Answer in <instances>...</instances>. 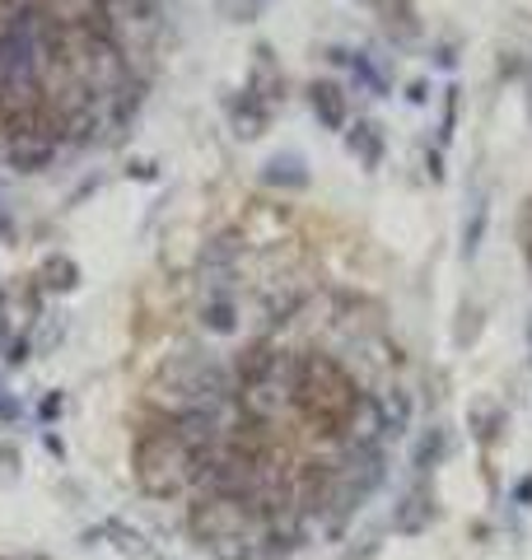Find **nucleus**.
I'll use <instances>...</instances> for the list:
<instances>
[{
    "instance_id": "1",
    "label": "nucleus",
    "mask_w": 532,
    "mask_h": 560,
    "mask_svg": "<svg viewBox=\"0 0 532 560\" xmlns=\"http://www.w3.org/2000/svg\"><path fill=\"white\" fill-rule=\"evenodd\" d=\"M402 350L346 290L294 323L177 337L140 388L131 477L210 560H294L342 541L412 425Z\"/></svg>"
},
{
    "instance_id": "2",
    "label": "nucleus",
    "mask_w": 532,
    "mask_h": 560,
    "mask_svg": "<svg viewBox=\"0 0 532 560\" xmlns=\"http://www.w3.org/2000/svg\"><path fill=\"white\" fill-rule=\"evenodd\" d=\"M38 10L61 33H113L108 0H38Z\"/></svg>"
},
{
    "instance_id": "3",
    "label": "nucleus",
    "mask_w": 532,
    "mask_h": 560,
    "mask_svg": "<svg viewBox=\"0 0 532 560\" xmlns=\"http://www.w3.org/2000/svg\"><path fill=\"white\" fill-rule=\"evenodd\" d=\"M309 103H313V113H317V121H323L327 131H342V127H346L350 108H346L342 84H332V80H313V84H309Z\"/></svg>"
},
{
    "instance_id": "4",
    "label": "nucleus",
    "mask_w": 532,
    "mask_h": 560,
    "mask_svg": "<svg viewBox=\"0 0 532 560\" xmlns=\"http://www.w3.org/2000/svg\"><path fill=\"white\" fill-rule=\"evenodd\" d=\"M229 108V121H234V131L243 136V140H257L262 131H266V103L253 94V90H243V94H234L224 103Z\"/></svg>"
},
{
    "instance_id": "5",
    "label": "nucleus",
    "mask_w": 532,
    "mask_h": 560,
    "mask_svg": "<svg viewBox=\"0 0 532 560\" xmlns=\"http://www.w3.org/2000/svg\"><path fill=\"white\" fill-rule=\"evenodd\" d=\"M262 183H266V187L299 191V187H309V168H304V160H299V154H276V160H266Z\"/></svg>"
},
{
    "instance_id": "6",
    "label": "nucleus",
    "mask_w": 532,
    "mask_h": 560,
    "mask_svg": "<svg viewBox=\"0 0 532 560\" xmlns=\"http://www.w3.org/2000/svg\"><path fill=\"white\" fill-rule=\"evenodd\" d=\"M346 145H350V154L365 168H379L383 164V131L374 127V121H355V127L346 131Z\"/></svg>"
},
{
    "instance_id": "7",
    "label": "nucleus",
    "mask_w": 532,
    "mask_h": 560,
    "mask_svg": "<svg viewBox=\"0 0 532 560\" xmlns=\"http://www.w3.org/2000/svg\"><path fill=\"white\" fill-rule=\"evenodd\" d=\"M262 103H276V98H286V75L276 70L271 61V47H257V70H253V84H247Z\"/></svg>"
},
{
    "instance_id": "8",
    "label": "nucleus",
    "mask_w": 532,
    "mask_h": 560,
    "mask_svg": "<svg viewBox=\"0 0 532 560\" xmlns=\"http://www.w3.org/2000/svg\"><path fill=\"white\" fill-rule=\"evenodd\" d=\"M243 257H247V238L234 234V230H224L206 243V253L201 261H216V267H243Z\"/></svg>"
},
{
    "instance_id": "9",
    "label": "nucleus",
    "mask_w": 532,
    "mask_h": 560,
    "mask_svg": "<svg viewBox=\"0 0 532 560\" xmlns=\"http://www.w3.org/2000/svg\"><path fill=\"white\" fill-rule=\"evenodd\" d=\"M332 61L350 66V70H355V80H360L365 90H374V94H383V90H388V80L379 75V70H374V61H369L365 51H342V47H336V51H332Z\"/></svg>"
},
{
    "instance_id": "10",
    "label": "nucleus",
    "mask_w": 532,
    "mask_h": 560,
    "mask_svg": "<svg viewBox=\"0 0 532 560\" xmlns=\"http://www.w3.org/2000/svg\"><path fill=\"white\" fill-rule=\"evenodd\" d=\"M76 280H80L76 261L70 257H47V267H43V285L47 290H76Z\"/></svg>"
},
{
    "instance_id": "11",
    "label": "nucleus",
    "mask_w": 532,
    "mask_h": 560,
    "mask_svg": "<svg viewBox=\"0 0 532 560\" xmlns=\"http://www.w3.org/2000/svg\"><path fill=\"white\" fill-rule=\"evenodd\" d=\"M482 230H486V206H476L467 234H463V248H467V253H476V243H482Z\"/></svg>"
},
{
    "instance_id": "12",
    "label": "nucleus",
    "mask_w": 532,
    "mask_h": 560,
    "mask_svg": "<svg viewBox=\"0 0 532 560\" xmlns=\"http://www.w3.org/2000/svg\"><path fill=\"white\" fill-rule=\"evenodd\" d=\"M0 238H10V215H5V206H0Z\"/></svg>"
},
{
    "instance_id": "13",
    "label": "nucleus",
    "mask_w": 532,
    "mask_h": 560,
    "mask_svg": "<svg viewBox=\"0 0 532 560\" xmlns=\"http://www.w3.org/2000/svg\"><path fill=\"white\" fill-rule=\"evenodd\" d=\"M0 560H28V556H0Z\"/></svg>"
},
{
    "instance_id": "14",
    "label": "nucleus",
    "mask_w": 532,
    "mask_h": 560,
    "mask_svg": "<svg viewBox=\"0 0 532 560\" xmlns=\"http://www.w3.org/2000/svg\"><path fill=\"white\" fill-rule=\"evenodd\" d=\"M0 80H5V70H0Z\"/></svg>"
}]
</instances>
